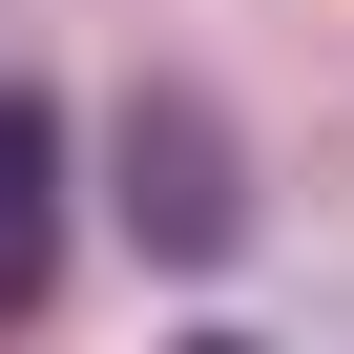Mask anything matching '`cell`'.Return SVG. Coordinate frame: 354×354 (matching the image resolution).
Here are the masks:
<instances>
[{"label":"cell","instance_id":"obj_2","mask_svg":"<svg viewBox=\"0 0 354 354\" xmlns=\"http://www.w3.org/2000/svg\"><path fill=\"white\" fill-rule=\"evenodd\" d=\"M42 271H63V125L42 84H0V313H42Z\"/></svg>","mask_w":354,"mask_h":354},{"label":"cell","instance_id":"obj_1","mask_svg":"<svg viewBox=\"0 0 354 354\" xmlns=\"http://www.w3.org/2000/svg\"><path fill=\"white\" fill-rule=\"evenodd\" d=\"M125 230H146L167 271H230V250H250V146H230L209 84H167V63L125 84Z\"/></svg>","mask_w":354,"mask_h":354}]
</instances>
